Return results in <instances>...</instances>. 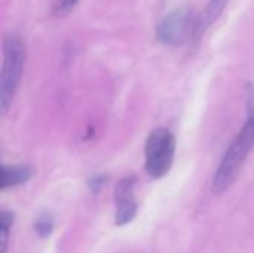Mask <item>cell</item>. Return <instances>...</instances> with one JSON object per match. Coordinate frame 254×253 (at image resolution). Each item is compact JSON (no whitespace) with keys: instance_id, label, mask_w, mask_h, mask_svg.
<instances>
[{"instance_id":"obj_1","label":"cell","mask_w":254,"mask_h":253,"mask_svg":"<svg viewBox=\"0 0 254 253\" xmlns=\"http://www.w3.org/2000/svg\"><path fill=\"white\" fill-rule=\"evenodd\" d=\"M246 122L229 145L213 176L211 191L216 195L226 192L235 183L254 148V85L252 82L246 85Z\"/></svg>"},{"instance_id":"obj_2","label":"cell","mask_w":254,"mask_h":253,"mask_svg":"<svg viewBox=\"0 0 254 253\" xmlns=\"http://www.w3.org/2000/svg\"><path fill=\"white\" fill-rule=\"evenodd\" d=\"M25 64V45L22 39L9 33L4 36L3 42V64L0 76V109L1 115L9 110L12 100L19 86L22 72Z\"/></svg>"},{"instance_id":"obj_3","label":"cell","mask_w":254,"mask_h":253,"mask_svg":"<svg viewBox=\"0 0 254 253\" xmlns=\"http://www.w3.org/2000/svg\"><path fill=\"white\" fill-rule=\"evenodd\" d=\"M176 154V137L167 128H158L152 131L146 140L144 157L146 171L152 179H161L167 176L173 167Z\"/></svg>"},{"instance_id":"obj_4","label":"cell","mask_w":254,"mask_h":253,"mask_svg":"<svg viewBox=\"0 0 254 253\" xmlns=\"http://www.w3.org/2000/svg\"><path fill=\"white\" fill-rule=\"evenodd\" d=\"M196 16L188 6H180L165 15L156 27V39L165 46H180L193 36Z\"/></svg>"},{"instance_id":"obj_5","label":"cell","mask_w":254,"mask_h":253,"mask_svg":"<svg viewBox=\"0 0 254 253\" xmlns=\"http://www.w3.org/2000/svg\"><path fill=\"white\" fill-rule=\"evenodd\" d=\"M137 185V177L127 176L121 179L115 185V206H116V213H115V224L118 227H124L129 224L135 215H137V200L134 195V189Z\"/></svg>"},{"instance_id":"obj_6","label":"cell","mask_w":254,"mask_h":253,"mask_svg":"<svg viewBox=\"0 0 254 253\" xmlns=\"http://www.w3.org/2000/svg\"><path fill=\"white\" fill-rule=\"evenodd\" d=\"M228 3H229V0H208L205 7L202 9V12L196 16L193 36H192L193 43H198L201 40V37L204 36V33L220 18V15L226 9Z\"/></svg>"},{"instance_id":"obj_7","label":"cell","mask_w":254,"mask_h":253,"mask_svg":"<svg viewBox=\"0 0 254 253\" xmlns=\"http://www.w3.org/2000/svg\"><path fill=\"white\" fill-rule=\"evenodd\" d=\"M33 176L30 166H3L1 167V189L13 188L28 182Z\"/></svg>"},{"instance_id":"obj_8","label":"cell","mask_w":254,"mask_h":253,"mask_svg":"<svg viewBox=\"0 0 254 253\" xmlns=\"http://www.w3.org/2000/svg\"><path fill=\"white\" fill-rule=\"evenodd\" d=\"M15 215L9 210H3L0 215V251L6 253L7 249V240H9V231L13 225Z\"/></svg>"},{"instance_id":"obj_9","label":"cell","mask_w":254,"mask_h":253,"mask_svg":"<svg viewBox=\"0 0 254 253\" xmlns=\"http://www.w3.org/2000/svg\"><path fill=\"white\" fill-rule=\"evenodd\" d=\"M34 230L37 233V236L40 239H45V237H49L52 230H54V219L51 215H42L36 224H34Z\"/></svg>"},{"instance_id":"obj_10","label":"cell","mask_w":254,"mask_h":253,"mask_svg":"<svg viewBox=\"0 0 254 253\" xmlns=\"http://www.w3.org/2000/svg\"><path fill=\"white\" fill-rule=\"evenodd\" d=\"M79 3V0H55L52 4V13L55 16H64L67 15L76 4Z\"/></svg>"},{"instance_id":"obj_11","label":"cell","mask_w":254,"mask_h":253,"mask_svg":"<svg viewBox=\"0 0 254 253\" xmlns=\"http://www.w3.org/2000/svg\"><path fill=\"white\" fill-rule=\"evenodd\" d=\"M104 180H106V177H104V176H95V177H92V179L89 180V188H91V191H92L94 194H95V192H98V191H100V188L103 186Z\"/></svg>"}]
</instances>
